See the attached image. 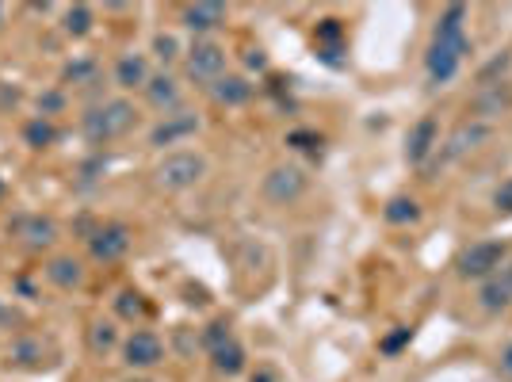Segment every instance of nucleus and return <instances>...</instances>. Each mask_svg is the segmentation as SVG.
<instances>
[{
	"label": "nucleus",
	"mask_w": 512,
	"mask_h": 382,
	"mask_svg": "<svg viewBox=\"0 0 512 382\" xmlns=\"http://www.w3.org/2000/svg\"><path fill=\"white\" fill-rule=\"evenodd\" d=\"M509 260V245L505 241H474L467 253L459 256V279H490L501 264Z\"/></svg>",
	"instance_id": "obj_7"
},
{
	"label": "nucleus",
	"mask_w": 512,
	"mask_h": 382,
	"mask_svg": "<svg viewBox=\"0 0 512 382\" xmlns=\"http://www.w3.org/2000/svg\"><path fill=\"white\" fill-rule=\"evenodd\" d=\"M20 138H23V146H27V149H50V146H58L62 130H58V123H54V119H43V115H31V119L23 123Z\"/></svg>",
	"instance_id": "obj_21"
},
{
	"label": "nucleus",
	"mask_w": 512,
	"mask_h": 382,
	"mask_svg": "<svg viewBox=\"0 0 512 382\" xmlns=\"http://www.w3.org/2000/svg\"><path fill=\"white\" fill-rule=\"evenodd\" d=\"M184 73L195 85L211 88L218 77H226V46H218L214 39H195L184 50Z\"/></svg>",
	"instance_id": "obj_5"
},
{
	"label": "nucleus",
	"mask_w": 512,
	"mask_h": 382,
	"mask_svg": "<svg viewBox=\"0 0 512 382\" xmlns=\"http://www.w3.org/2000/svg\"><path fill=\"white\" fill-rule=\"evenodd\" d=\"M8 230H12V237L20 241L27 253H46V249H54L58 237H62L58 222H54L50 214H20Z\"/></svg>",
	"instance_id": "obj_9"
},
{
	"label": "nucleus",
	"mask_w": 512,
	"mask_h": 382,
	"mask_svg": "<svg viewBox=\"0 0 512 382\" xmlns=\"http://www.w3.org/2000/svg\"><path fill=\"white\" fill-rule=\"evenodd\" d=\"M314 43L325 54V62H337V54L344 50V27L341 20H321L314 27Z\"/></svg>",
	"instance_id": "obj_25"
},
{
	"label": "nucleus",
	"mask_w": 512,
	"mask_h": 382,
	"mask_svg": "<svg viewBox=\"0 0 512 382\" xmlns=\"http://www.w3.org/2000/svg\"><path fill=\"white\" fill-rule=\"evenodd\" d=\"M287 142H291V146H295V149L321 146V138H318V134H310V130H295V134H291V138H287Z\"/></svg>",
	"instance_id": "obj_33"
},
{
	"label": "nucleus",
	"mask_w": 512,
	"mask_h": 382,
	"mask_svg": "<svg viewBox=\"0 0 512 382\" xmlns=\"http://www.w3.org/2000/svg\"><path fill=\"white\" fill-rule=\"evenodd\" d=\"M153 54H157V62L161 65L176 62V58H180V43H176V35H165V31H161V35L153 39Z\"/></svg>",
	"instance_id": "obj_29"
},
{
	"label": "nucleus",
	"mask_w": 512,
	"mask_h": 382,
	"mask_svg": "<svg viewBox=\"0 0 512 382\" xmlns=\"http://www.w3.org/2000/svg\"><path fill=\"white\" fill-rule=\"evenodd\" d=\"M211 367L222 375V379L245 375V371H249V352H245V344H241L237 337L222 340L218 348H211Z\"/></svg>",
	"instance_id": "obj_18"
},
{
	"label": "nucleus",
	"mask_w": 512,
	"mask_h": 382,
	"mask_svg": "<svg viewBox=\"0 0 512 382\" xmlns=\"http://www.w3.org/2000/svg\"><path fill=\"white\" fill-rule=\"evenodd\" d=\"M119 356H123V367H127L130 375H146V371H153V367L165 363V340L157 337L153 329L134 325L127 337H123Z\"/></svg>",
	"instance_id": "obj_4"
},
{
	"label": "nucleus",
	"mask_w": 512,
	"mask_h": 382,
	"mask_svg": "<svg viewBox=\"0 0 512 382\" xmlns=\"http://www.w3.org/2000/svg\"><path fill=\"white\" fill-rule=\"evenodd\" d=\"M493 207H497V214H512V176L493 191Z\"/></svg>",
	"instance_id": "obj_32"
},
{
	"label": "nucleus",
	"mask_w": 512,
	"mask_h": 382,
	"mask_svg": "<svg viewBox=\"0 0 512 382\" xmlns=\"http://www.w3.org/2000/svg\"><path fill=\"white\" fill-rule=\"evenodd\" d=\"M409 337H413V333H409L406 325H402V329H398V333H390V337H386L383 344H379V348H383L386 356H398V352H402V348L409 344Z\"/></svg>",
	"instance_id": "obj_31"
},
{
	"label": "nucleus",
	"mask_w": 512,
	"mask_h": 382,
	"mask_svg": "<svg viewBox=\"0 0 512 382\" xmlns=\"http://www.w3.org/2000/svg\"><path fill=\"white\" fill-rule=\"evenodd\" d=\"M383 218L390 222V226L417 222V218H421V203H417V199H409V195H394V199L383 207Z\"/></svg>",
	"instance_id": "obj_26"
},
{
	"label": "nucleus",
	"mask_w": 512,
	"mask_h": 382,
	"mask_svg": "<svg viewBox=\"0 0 512 382\" xmlns=\"http://www.w3.org/2000/svg\"><path fill=\"white\" fill-rule=\"evenodd\" d=\"M470 39H467V8L463 4H448L440 12V20L432 27V43L425 54V73L432 85H448L455 81L459 65L467 58Z\"/></svg>",
	"instance_id": "obj_1"
},
{
	"label": "nucleus",
	"mask_w": 512,
	"mask_h": 382,
	"mask_svg": "<svg viewBox=\"0 0 512 382\" xmlns=\"http://www.w3.org/2000/svg\"><path fill=\"white\" fill-rule=\"evenodd\" d=\"M490 138V123H482V119H474V123H463V127L455 130L448 138V149H444V157L455 161V157H463L467 149H474L478 142H486Z\"/></svg>",
	"instance_id": "obj_22"
},
{
	"label": "nucleus",
	"mask_w": 512,
	"mask_h": 382,
	"mask_svg": "<svg viewBox=\"0 0 512 382\" xmlns=\"http://www.w3.org/2000/svg\"><path fill=\"white\" fill-rule=\"evenodd\" d=\"M43 276H46V283H50V287H58V291H77V287H85L88 268H85V260H81V256L58 253L43 264Z\"/></svg>",
	"instance_id": "obj_11"
},
{
	"label": "nucleus",
	"mask_w": 512,
	"mask_h": 382,
	"mask_svg": "<svg viewBox=\"0 0 512 382\" xmlns=\"http://www.w3.org/2000/svg\"><path fill=\"white\" fill-rule=\"evenodd\" d=\"M85 344L88 352L96 356V360H107L111 352H119L123 348V333H119V321L111 318H92L85 329Z\"/></svg>",
	"instance_id": "obj_17"
},
{
	"label": "nucleus",
	"mask_w": 512,
	"mask_h": 382,
	"mask_svg": "<svg viewBox=\"0 0 512 382\" xmlns=\"http://www.w3.org/2000/svg\"><path fill=\"white\" fill-rule=\"evenodd\" d=\"M245 65L256 69V73H264V69H268V54H264V50H249V54H245Z\"/></svg>",
	"instance_id": "obj_35"
},
{
	"label": "nucleus",
	"mask_w": 512,
	"mask_h": 382,
	"mask_svg": "<svg viewBox=\"0 0 512 382\" xmlns=\"http://www.w3.org/2000/svg\"><path fill=\"white\" fill-rule=\"evenodd\" d=\"M436 149H440V127H436L432 115H425V119H417L406 134V161L409 165H425Z\"/></svg>",
	"instance_id": "obj_14"
},
{
	"label": "nucleus",
	"mask_w": 512,
	"mask_h": 382,
	"mask_svg": "<svg viewBox=\"0 0 512 382\" xmlns=\"http://www.w3.org/2000/svg\"><path fill=\"white\" fill-rule=\"evenodd\" d=\"M226 20H230V8H226V4H188V8L180 12L184 31H192L199 39H207L211 31L226 27Z\"/></svg>",
	"instance_id": "obj_15"
},
{
	"label": "nucleus",
	"mask_w": 512,
	"mask_h": 382,
	"mask_svg": "<svg viewBox=\"0 0 512 382\" xmlns=\"http://www.w3.org/2000/svg\"><path fill=\"white\" fill-rule=\"evenodd\" d=\"M306 188H310V180H306V172H302L299 165H276V169H268L264 184H260L264 199L276 203V207L299 203L302 195H306Z\"/></svg>",
	"instance_id": "obj_8"
},
{
	"label": "nucleus",
	"mask_w": 512,
	"mask_h": 382,
	"mask_svg": "<svg viewBox=\"0 0 512 382\" xmlns=\"http://www.w3.org/2000/svg\"><path fill=\"white\" fill-rule=\"evenodd\" d=\"M4 195H8V184H4V176H0V199H4Z\"/></svg>",
	"instance_id": "obj_39"
},
{
	"label": "nucleus",
	"mask_w": 512,
	"mask_h": 382,
	"mask_svg": "<svg viewBox=\"0 0 512 382\" xmlns=\"http://www.w3.org/2000/svg\"><path fill=\"white\" fill-rule=\"evenodd\" d=\"M501 375H505V379H512V340L505 344V352H501Z\"/></svg>",
	"instance_id": "obj_36"
},
{
	"label": "nucleus",
	"mask_w": 512,
	"mask_h": 382,
	"mask_svg": "<svg viewBox=\"0 0 512 382\" xmlns=\"http://www.w3.org/2000/svg\"><path fill=\"white\" fill-rule=\"evenodd\" d=\"M150 58L146 54H138V50H127V54H119L115 65H111V81L115 88H123V92H142V88L150 85Z\"/></svg>",
	"instance_id": "obj_13"
},
{
	"label": "nucleus",
	"mask_w": 512,
	"mask_h": 382,
	"mask_svg": "<svg viewBox=\"0 0 512 382\" xmlns=\"http://www.w3.org/2000/svg\"><path fill=\"white\" fill-rule=\"evenodd\" d=\"M115 314L123 321H142L146 318V298H142V291H134V287H127V291H119V298H115Z\"/></svg>",
	"instance_id": "obj_27"
},
{
	"label": "nucleus",
	"mask_w": 512,
	"mask_h": 382,
	"mask_svg": "<svg viewBox=\"0 0 512 382\" xmlns=\"http://www.w3.org/2000/svg\"><path fill=\"white\" fill-rule=\"evenodd\" d=\"M62 85H100V62L92 58V54H77V58H69L62 65Z\"/></svg>",
	"instance_id": "obj_23"
},
{
	"label": "nucleus",
	"mask_w": 512,
	"mask_h": 382,
	"mask_svg": "<svg viewBox=\"0 0 512 382\" xmlns=\"http://www.w3.org/2000/svg\"><path fill=\"white\" fill-rule=\"evenodd\" d=\"M138 123V107L130 104L127 96H115V100H100L81 115V134H85L88 146H111L119 138H127Z\"/></svg>",
	"instance_id": "obj_2"
},
{
	"label": "nucleus",
	"mask_w": 512,
	"mask_h": 382,
	"mask_svg": "<svg viewBox=\"0 0 512 382\" xmlns=\"http://www.w3.org/2000/svg\"><path fill=\"white\" fill-rule=\"evenodd\" d=\"M195 130H199V115H192V111H172V115H165V119L150 130V146H157V149L176 146V142L192 138Z\"/></svg>",
	"instance_id": "obj_16"
},
{
	"label": "nucleus",
	"mask_w": 512,
	"mask_h": 382,
	"mask_svg": "<svg viewBox=\"0 0 512 382\" xmlns=\"http://www.w3.org/2000/svg\"><path fill=\"white\" fill-rule=\"evenodd\" d=\"M123 382H153V379H146V375H127Z\"/></svg>",
	"instance_id": "obj_38"
},
{
	"label": "nucleus",
	"mask_w": 512,
	"mask_h": 382,
	"mask_svg": "<svg viewBox=\"0 0 512 382\" xmlns=\"http://www.w3.org/2000/svg\"><path fill=\"white\" fill-rule=\"evenodd\" d=\"M207 92H211V100L218 107H245L249 100H253V85H249V77H241V73L218 77Z\"/></svg>",
	"instance_id": "obj_19"
},
{
	"label": "nucleus",
	"mask_w": 512,
	"mask_h": 382,
	"mask_svg": "<svg viewBox=\"0 0 512 382\" xmlns=\"http://www.w3.org/2000/svg\"><path fill=\"white\" fill-rule=\"evenodd\" d=\"M65 107H69V96H65V88H46L35 96V115H43V119H54V115H62Z\"/></svg>",
	"instance_id": "obj_28"
},
{
	"label": "nucleus",
	"mask_w": 512,
	"mask_h": 382,
	"mask_svg": "<svg viewBox=\"0 0 512 382\" xmlns=\"http://www.w3.org/2000/svg\"><path fill=\"white\" fill-rule=\"evenodd\" d=\"M8 367H20V371H46L54 363V344L35 333H23L8 344Z\"/></svg>",
	"instance_id": "obj_10"
},
{
	"label": "nucleus",
	"mask_w": 512,
	"mask_h": 382,
	"mask_svg": "<svg viewBox=\"0 0 512 382\" xmlns=\"http://www.w3.org/2000/svg\"><path fill=\"white\" fill-rule=\"evenodd\" d=\"M249 382H279V371L272 363H256V371L249 375Z\"/></svg>",
	"instance_id": "obj_34"
},
{
	"label": "nucleus",
	"mask_w": 512,
	"mask_h": 382,
	"mask_svg": "<svg viewBox=\"0 0 512 382\" xmlns=\"http://www.w3.org/2000/svg\"><path fill=\"white\" fill-rule=\"evenodd\" d=\"M85 241H88V256H92L96 264H119V260L130 253L134 234H130L127 222H104V226H96Z\"/></svg>",
	"instance_id": "obj_6"
},
{
	"label": "nucleus",
	"mask_w": 512,
	"mask_h": 382,
	"mask_svg": "<svg viewBox=\"0 0 512 382\" xmlns=\"http://www.w3.org/2000/svg\"><path fill=\"white\" fill-rule=\"evenodd\" d=\"M207 176V161H203V153H192V149H176V153H165L161 161H157V169H153V184L161 191H188L195 188L199 180Z\"/></svg>",
	"instance_id": "obj_3"
},
{
	"label": "nucleus",
	"mask_w": 512,
	"mask_h": 382,
	"mask_svg": "<svg viewBox=\"0 0 512 382\" xmlns=\"http://www.w3.org/2000/svg\"><path fill=\"white\" fill-rule=\"evenodd\" d=\"M478 306L486 314H505L512 306V260H505L490 279H482L478 287Z\"/></svg>",
	"instance_id": "obj_12"
},
{
	"label": "nucleus",
	"mask_w": 512,
	"mask_h": 382,
	"mask_svg": "<svg viewBox=\"0 0 512 382\" xmlns=\"http://www.w3.org/2000/svg\"><path fill=\"white\" fill-rule=\"evenodd\" d=\"M230 337H234V333H230V325H226V321H211V325L203 329V348L211 352V348H218L222 340H230Z\"/></svg>",
	"instance_id": "obj_30"
},
{
	"label": "nucleus",
	"mask_w": 512,
	"mask_h": 382,
	"mask_svg": "<svg viewBox=\"0 0 512 382\" xmlns=\"http://www.w3.org/2000/svg\"><path fill=\"white\" fill-rule=\"evenodd\" d=\"M4 23H8V8L0 4V31H4Z\"/></svg>",
	"instance_id": "obj_37"
},
{
	"label": "nucleus",
	"mask_w": 512,
	"mask_h": 382,
	"mask_svg": "<svg viewBox=\"0 0 512 382\" xmlns=\"http://www.w3.org/2000/svg\"><path fill=\"white\" fill-rule=\"evenodd\" d=\"M142 96H146V104L157 107V111H165V115H172V111L180 107V85H176L172 73H153L150 85L142 88Z\"/></svg>",
	"instance_id": "obj_20"
},
{
	"label": "nucleus",
	"mask_w": 512,
	"mask_h": 382,
	"mask_svg": "<svg viewBox=\"0 0 512 382\" xmlns=\"http://www.w3.org/2000/svg\"><path fill=\"white\" fill-rule=\"evenodd\" d=\"M92 27H96L92 4H69V8L62 12V31L69 35V39H88Z\"/></svg>",
	"instance_id": "obj_24"
}]
</instances>
